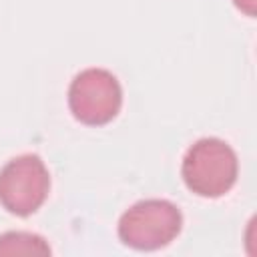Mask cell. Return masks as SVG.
I'll return each mask as SVG.
<instances>
[{
    "label": "cell",
    "instance_id": "obj_1",
    "mask_svg": "<svg viewBox=\"0 0 257 257\" xmlns=\"http://www.w3.org/2000/svg\"><path fill=\"white\" fill-rule=\"evenodd\" d=\"M239 175L235 151L217 137L199 139L183 157L181 177L187 189L205 199L223 197L233 189Z\"/></svg>",
    "mask_w": 257,
    "mask_h": 257
},
{
    "label": "cell",
    "instance_id": "obj_2",
    "mask_svg": "<svg viewBox=\"0 0 257 257\" xmlns=\"http://www.w3.org/2000/svg\"><path fill=\"white\" fill-rule=\"evenodd\" d=\"M183 229L179 207L167 199H145L118 219V239L137 251H157L177 239Z\"/></svg>",
    "mask_w": 257,
    "mask_h": 257
},
{
    "label": "cell",
    "instance_id": "obj_3",
    "mask_svg": "<svg viewBox=\"0 0 257 257\" xmlns=\"http://www.w3.org/2000/svg\"><path fill=\"white\" fill-rule=\"evenodd\" d=\"M122 106V88L118 78L106 68H84L68 86V108L72 116L88 126L110 122Z\"/></svg>",
    "mask_w": 257,
    "mask_h": 257
},
{
    "label": "cell",
    "instance_id": "obj_4",
    "mask_svg": "<svg viewBox=\"0 0 257 257\" xmlns=\"http://www.w3.org/2000/svg\"><path fill=\"white\" fill-rule=\"evenodd\" d=\"M48 191L50 173L38 155H18L0 169V205L16 217L36 213Z\"/></svg>",
    "mask_w": 257,
    "mask_h": 257
},
{
    "label": "cell",
    "instance_id": "obj_5",
    "mask_svg": "<svg viewBox=\"0 0 257 257\" xmlns=\"http://www.w3.org/2000/svg\"><path fill=\"white\" fill-rule=\"evenodd\" d=\"M6 255H50V245L36 233L6 231L0 235V257Z\"/></svg>",
    "mask_w": 257,
    "mask_h": 257
},
{
    "label": "cell",
    "instance_id": "obj_6",
    "mask_svg": "<svg viewBox=\"0 0 257 257\" xmlns=\"http://www.w3.org/2000/svg\"><path fill=\"white\" fill-rule=\"evenodd\" d=\"M233 4L241 10V12H245L247 16H255V12H257V0H233Z\"/></svg>",
    "mask_w": 257,
    "mask_h": 257
}]
</instances>
